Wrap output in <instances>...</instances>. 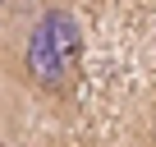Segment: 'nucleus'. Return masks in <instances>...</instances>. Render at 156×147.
<instances>
[{
  "label": "nucleus",
  "instance_id": "nucleus-1",
  "mask_svg": "<svg viewBox=\"0 0 156 147\" xmlns=\"http://www.w3.org/2000/svg\"><path fill=\"white\" fill-rule=\"evenodd\" d=\"M23 69H28V78L37 88H46V92H64L69 74H73V64L55 51V41H51V32H46L41 19H37V28H32V37L23 46Z\"/></svg>",
  "mask_w": 156,
  "mask_h": 147
},
{
  "label": "nucleus",
  "instance_id": "nucleus-2",
  "mask_svg": "<svg viewBox=\"0 0 156 147\" xmlns=\"http://www.w3.org/2000/svg\"><path fill=\"white\" fill-rule=\"evenodd\" d=\"M41 23H46V32H51L55 51H60L69 64H78V55H83V28H78V19H73L69 9H46V14H41Z\"/></svg>",
  "mask_w": 156,
  "mask_h": 147
},
{
  "label": "nucleus",
  "instance_id": "nucleus-3",
  "mask_svg": "<svg viewBox=\"0 0 156 147\" xmlns=\"http://www.w3.org/2000/svg\"><path fill=\"white\" fill-rule=\"evenodd\" d=\"M0 5H19V0H0Z\"/></svg>",
  "mask_w": 156,
  "mask_h": 147
}]
</instances>
